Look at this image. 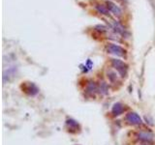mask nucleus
Here are the masks:
<instances>
[{"label":"nucleus","instance_id":"f257e3e1","mask_svg":"<svg viewBox=\"0 0 155 145\" xmlns=\"http://www.w3.org/2000/svg\"><path fill=\"white\" fill-rule=\"evenodd\" d=\"M111 64L114 66V68L117 71L120 76L121 77H125L127 74V70H128V66L124 63L123 61L118 60V59H112Z\"/></svg>","mask_w":155,"mask_h":145},{"label":"nucleus","instance_id":"f03ea898","mask_svg":"<svg viewBox=\"0 0 155 145\" xmlns=\"http://www.w3.org/2000/svg\"><path fill=\"white\" fill-rule=\"evenodd\" d=\"M108 52L111 53V54H114L115 56H119V57H122L125 55V49H122L120 46H117V45H114V44H111L108 46Z\"/></svg>","mask_w":155,"mask_h":145},{"label":"nucleus","instance_id":"7ed1b4c3","mask_svg":"<svg viewBox=\"0 0 155 145\" xmlns=\"http://www.w3.org/2000/svg\"><path fill=\"white\" fill-rule=\"evenodd\" d=\"M126 121H127V123L130 124V125H140L142 122L141 117L135 112L128 113V114L126 115Z\"/></svg>","mask_w":155,"mask_h":145},{"label":"nucleus","instance_id":"20e7f679","mask_svg":"<svg viewBox=\"0 0 155 145\" xmlns=\"http://www.w3.org/2000/svg\"><path fill=\"white\" fill-rule=\"evenodd\" d=\"M106 5H107L106 7L108 8V10L110 12H111L114 15H117V17H120V15H121L122 11L117 5H116V4H114V2H111V1H107Z\"/></svg>","mask_w":155,"mask_h":145},{"label":"nucleus","instance_id":"39448f33","mask_svg":"<svg viewBox=\"0 0 155 145\" xmlns=\"http://www.w3.org/2000/svg\"><path fill=\"white\" fill-rule=\"evenodd\" d=\"M138 138L140 140H142V141H145V142H151L153 140V135L149 134V132H139Z\"/></svg>","mask_w":155,"mask_h":145},{"label":"nucleus","instance_id":"423d86ee","mask_svg":"<svg viewBox=\"0 0 155 145\" xmlns=\"http://www.w3.org/2000/svg\"><path fill=\"white\" fill-rule=\"evenodd\" d=\"M123 111H124V105L120 103L114 104V107H112V109H111L112 114H114V116H118L120 114H122Z\"/></svg>","mask_w":155,"mask_h":145},{"label":"nucleus","instance_id":"0eeeda50","mask_svg":"<svg viewBox=\"0 0 155 145\" xmlns=\"http://www.w3.org/2000/svg\"><path fill=\"white\" fill-rule=\"evenodd\" d=\"M24 90H25V92L30 94V95H36V94L38 93V89L33 83H29L28 86H27Z\"/></svg>","mask_w":155,"mask_h":145},{"label":"nucleus","instance_id":"6e6552de","mask_svg":"<svg viewBox=\"0 0 155 145\" xmlns=\"http://www.w3.org/2000/svg\"><path fill=\"white\" fill-rule=\"evenodd\" d=\"M96 10L99 12L100 14H103L105 15H110V11L108 10V8L106 6H103V5H97L95 6Z\"/></svg>","mask_w":155,"mask_h":145},{"label":"nucleus","instance_id":"1a4fd4ad","mask_svg":"<svg viewBox=\"0 0 155 145\" xmlns=\"http://www.w3.org/2000/svg\"><path fill=\"white\" fill-rule=\"evenodd\" d=\"M97 91V85L94 82H89L86 87V92L89 94H94Z\"/></svg>","mask_w":155,"mask_h":145},{"label":"nucleus","instance_id":"9d476101","mask_svg":"<svg viewBox=\"0 0 155 145\" xmlns=\"http://www.w3.org/2000/svg\"><path fill=\"white\" fill-rule=\"evenodd\" d=\"M114 28L115 31H117L118 33H123V32H124L123 27H122L121 25H120L118 22H116V21L114 22Z\"/></svg>","mask_w":155,"mask_h":145},{"label":"nucleus","instance_id":"9b49d317","mask_svg":"<svg viewBox=\"0 0 155 145\" xmlns=\"http://www.w3.org/2000/svg\"><path fill=\"white\" fill-rule=\"evenodd\" d=\"M100 91H102L104 94H107V91H108V86H107L106 83H105V82H102V83H101V86H100Z\"/></svg>","mask_w":155,"mask_h":145},{"label":"nucleus","instance_id":"f8f14e48","mask_svg":"<svg viewBox=\"0 0 155 145\" xmlns=\"http://www.w3.org/2000/svg\"><path fill=\"white\" fill-rule=\"evenodd\" d=\"M108 74H110V76H108V78H110V79H111V81H114V79L116 77V76H115V74H114V73H111V72H110Z\"/></svg>","mask_w":155,"mask_h":145},{"label":"nucleus","instance_id":"ddd939ff","mask_svg":"<svg viewBox=\"0 0 155 145\" xmlns=\"http://www.w3.org/2000/svg\"><path fill=\"white\" fill-rule=\"evenodd\" d=\"M96 28H100L98 29V31H102V32H104V31H106V27L103 26V25H98V26H96Z\"/></svg>","mask_w":155,"mask_h":145}]
</instances>
